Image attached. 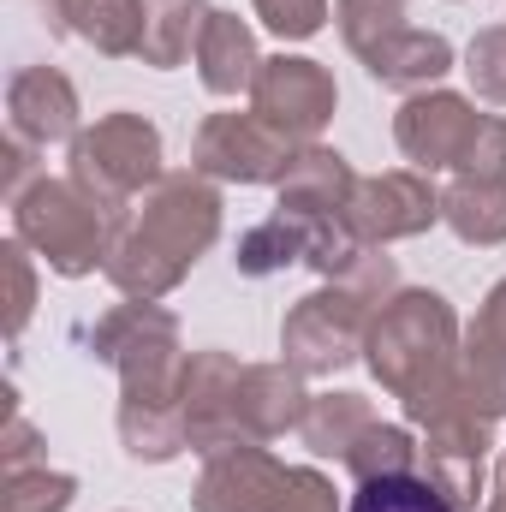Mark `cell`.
<instances>
[{
  "label": "cell",
  "instance_id": "33",
  "mask_svg": "<svg viewBox=\"0 0 506 512\" xmlns=\"http://www.w3.org/2000/svg\"><path fill=\"white\" fill-rule=\"evenodd\" d=\"M6 280H12V304H6V334L18 340L24 334V322H30V310H36V274H30V245H6Z\"/></svg>",
  "mask_w": 506,
  "mask_h": 512
},
{
  "label": "cell",
  "instance_id": "3",
  "mask_svg": "<svg viewBox=\"0 0 506 512\" xmlns=\"http://www.w3.org/2000/svg\"><path fill=\"white\" fill-rule=\"evenodd\" d=\"M126 233V215L96 203L78 179H36L24 197H12V239L30 245L54 274L84 280L96 268H108V256Z\"/></svg>",
  "mask_w": 506,
  "mask_h": 512
},
{
  "label": "cell",
  "instance_id": "31",
  "mask_svg": "<svg viewBox=\"0 0 506 512\" xmlns=\"http://www.w3.org/2000/svg\"><path fill=\"white\" fill-rule=\"evenodd\" d=\"M274 512H340V495H334V483L316 465H292L286 483H280Z\"/></svg>",
  "mask_w": 506,
  "mask_h": 512
},
{
  "label": "cell",
  "instance_id": "8",
  "mask_svg": "<svg viewBox=\"0 0 506 512\" xmlns=\"http://www.w3.org/2000/svg\"><path fill=\"white\" fill-rule=\"evenodd\" d=\"M334 108H340V90L322 60H304V54L262 60L251 84V114H262L274 131H286L292 143H316L334 120Z\"/></svg>",
  "mask_w": 506,
  "mask_h": 512
},
{
  "label": "cell",
  "instance_id": "23",
  "mask_svg": "<svg viewBox=\"0 0 506 512\" xmlns=\"http://www.w3.org/2000/svg\"><path fill=\"white\" fill-rule=\"evenodd\" d=\"M310 256V221H298V215H286V209H274L268 221H256L251 233L239 239V274H251V280H268V274H280V268H292V262H304Z\"/></svg>",
  "mask_w": 506,
  "mask_h": 512
},
{
  "label": "cell",
  "instance_id": "22",
  "mask_svg": "<svg viewBox=\"0 0 506 512\" xmlns=\"http://www.w3.org/2000/svg\"><path fill=\"white\" fill-rule=\"evenodd\" d=\"M120 441L137 465H167L191 447L179 405H155V399H120Z\"/></svg>",
  "mask_w": 506,
  "mask_h": 512
},
{
  "label": "cell",
  "instance_id": "13",
  "mask_svg": "<svg viewBox=\"0 0 506 512\" xmlns=\"http://www.w3.org/2000/svg\"><path fill=\"white\" fill-rule=\"evenodd\" d=\"M6 120L12 137L48 149V143H72L78 137V90L66 72L54 66H24L12 84H6Z\"/></svg>",
  "mask_w": 506,
  "mask_h": 512
},
{
  "label": "cell",
  "instance_id": "1",
  "mask_svg": "<svg viewBox=\"0 0 506 512\" xmlns=\"http://www.w3.org/2000/svg\"><path fill=\"white\" fill-rule=\"evenodd\" d=\"M221 239V191L209 185V173H161L143 203L137 221H126L120 245L108 256V280L126 298H167L191 262Z\"/></svg>",
  "mask_w": 506,
  "mask_h": 512
},
{
  "label": "cell",
  "instance_id": "26",
  "mask_svg": "<svg viewBox=\"0 0 506 512\" xmlns=\"http://www.w3.org/2000/svg\"><path fill=\"white\" fill-rule=\"evenodd\" d=\"M72 501H78V477H72V471L24 465V471H6L0 512H66Z\"/></svg>",
  "mask_w": 506,
  "mask_h": 512
},
{
  "label": "cell",
  "instance_id": "5",
  "mask_svg": "<svg viewBox=\"0 0 506 512\" xmlns=\"http://www.w3.org/2000/svg\"><path fill=\"white\" fill-rule=\"evenodd\" d=\"M66 179H78L96 203L126 215L131 197L161 179V131L143 114H131V108L102 114L90 131L72 137V173Z\"/></svg>",
  "mask_w": 506,
  "mask_h": 512
},
{
  "label": "cell",
  "instance_id": "28",
  "mask_svg": "<svg viewBox=\"0 0 506 512\" xmlns=\"http://www.w3.org/2000/svg\"><path fill=\"white\" fill-rule=\"evenodd\" d=\"M417 471L453 501V512H477L483 501H489L483 459H471V453H429V447H423V465H417Z\"/></svg>",
  "mask_w": 506,
  "mask_h": 512
},
{
  "label": "cell",
  "instance_id": "27",
  "mask_svg": "<svg viewBox=\"0 0 506 512\" xmlns=\"http://www.w3.org/2000/svg\"><path fill=\"white\" fill-rule=\"evenodd\" d=\"M405 6H411V0H334V18H340L346 48H352L358 60L376 54L393 30H405Z\"/></svg>",
  "mask_w": 506,
  "mask_h": 512
},
{
  "label": "cell",
  "instance_id": "24",
  "mask_svg": "<svg viewBox=\"0 0 506 512\" xmlns=\"http://www.w3.org/2000/svg\"><path fill=\"white\" fill-rule=\"evenodd\" d=\"M423 465V447L411 441L405 423H370V435L346 453V471L352 483H370V477H405Z\"/></svg>",
  "mask_w": 506,
  "mask_h": 512
},
{
  "label": "cell",
  "instance_id": "19",
  "mask_svg": "<svg viewBox=\"0 0 506 512\" xmlns=\"http://www.w3.org/2000/svg\"><path fill=\"white\" fill-rule=\"evenodd\" d=\"M370 423H381V417L364 393H310V411L298 423V441L316 459H340L346 465V453L370 435Z\"/></svg>",
  "mask_w": 506,
  "mask_h": 512
},
{
  "label": "cell",
  "instance_id": "10",
  "mask_svg": "<svg viewBox=\"0 0 506 512\" xmlns=\"http://www.w3.org/2000/svg\"><path fill=\"white\" fill-rule=\"evenodd\" d=\"M346 221L358 227L364 245H393V239H417L441 221V191L429 185V173L393 167L376 179H358Z\"/></svg>",
  "mask_w": 506,
  "mask_h": 512
},
{
  "label": "cell",
  "instance_id": "21",
  "mask_svg": "<svg viewBox=\"0 0 506 512\" xmlns=\"http://www.w3.org/2000/svg\"><path fill=\"white\" fill-rule=\"evenodd\" d=\"M441 221H447L465 245H506V179L459 173V179L441 191Z\"/></svg>",
  "mask_w": 506,
  "mask_h": 512
},
{
  "label": "cell",
  "instance_id": "6",
  "mask_svg": "<svg viewBox=\"0 0 506 512\" xmlns=\"http://www.w3.org/2000/svg\"><path fill=\"white\" fill-rule=\"evenodd\" d=\"M376 310H381L376 298H364V292L346 286V280L316 286V292L298 298L292 316L280 322V352H286V364H292L298 376H334V370H346V364L364 352Z\"/></svg>",
  "mask_w": 506,
  "mask_h": 512
},
{
  "label": "cell",
  "instance_id": "12",
  "mask_svg": "<svg viewBox=\"0 0 506 512\" xmlns=\"http://www.w3.org/2000/svg\"><path fill=\"white\" fill-rule=\"evenodd\" d=\"M286 483V465L262 447V441H227L215 453H203V477H197V512H274Z\"/></svg>",
  "mask_w": 506,
  "mask_h": 512
},
{
  "label": "cell",
  "instance_id": "25",
  "mask_svg": "<svg viewBox=\"0 0 506 512\" xmlns=\"http://www.w3.org/2000/svg\"><path fill=\"white\" fill-rule=\"evenodd\" d=\"M346 512H453V501L423 471H405V477H370V483H358V495H352Z\"/></svg>",
  "mask_w": 506,
  "mask_h": 512
},
{
  "label": "cell",
  "instance_id": "15",
  "mask_svg": "<svg viewBox=\"0 0 506 512\" xmlns=\"http://www.w3.org/2000/svg\"><path fill=\"white\" fill-rule=\"evenodd\" d=\"M310 411V393L304 376L280 358V364H245V382H239V429L245 441H280L286 429H298Z\"/></svg>",
  "mask_w": 506,
  "mask_h": 512
},
{
  "label": "cell",
  "instance_id": "20",
  "mask_svg": "<svg viewBox=\"0 0 506 512\" xmlns=\"http://www.w3.org/2000/svg\"><path fill=\"white\" fill-rule=\"evenodd\" d=\"M465 376L477 382V393L506 417V280L489 286V298L477 304V322L465 334V352H459Z\"/></svg>",
  "mask_w": 506,
  "mask_h": 512
},
{
  "label": "cell",
  "instance_id": "16",
  "mask_svg": "<svg viewBox=\"0 0 506 512\" xmlns=\"http://www.w3.org/2000/svg\"><path fill=\"white\" fill-rule=\"evenodd\" d=\"M364 72L387 84V90H405V96H417V90H435L447 72H453V42L447 36H435V30H393L387 42H381L376 54H364Z\"/></svg>",
  "mask_w": 506,
  "mask_h": 512
},
{
  "label": "cell",
  "instance_id": "18",
  "mask_svg": "<svg viewBox=\"0 0 506 512\" xmlns=\"http://www.w3.org/2000/svg\"><path fill=\"white\" fill-rule=\"evenodd\" d=\"M209 0H143V36H137V60L155 72H173L185 60H197V42L209 30Z\"/></svg>",
  "mask_w": 506,
  "mask_h": 512
},
{
  "label": "cell",
  "instance_id": "35",
  "mask_svg": "<svg viewBox=\"0 0 506 512\" xmlns=\"http://www.w3.org/2000/svg\"><path fill=\"white\" fill-rule=\"evenodd\" d=\"M477 512H506V447H501V471H495V489H489V501Z\"/></svg>",
  "mask_w": 506,
  "mask_h": 512
},
{
  "label": "cell",
  "instance_id": "9",
  "mask_svg": "<svg viewBox=\"0 0 506 512\" xmlns=\"http://www.w3.org/2000/svg\"><path fill=\"white\" fill-rule=\"evenodd\" d=\"M477 108L465 102V96H453V90H417V96H405V108H399V120H393V143H399V155L417 167V173H459V161H465V149H471V137H477Z\"/></svg>",
  "mask_w": 506,
  "mask_h": 512
},
{
  "label": "cell",
  "instance_id": "4",
  "mask_svg": "<svg viewBox=\"0 0 506 512\" xmlns=\"http://www.w3.org/2000/svg\"><path fill=\"white\" fill-rule=\"evenodd\" d=\"M90 352L120 370V387H126L120 399L179 405L191 352H179V322H173V310H161V304H149V298L114 304V310L90 328Z\"/></svg>",
  "mask_w": 506,
  "mask_h": 512
},
{
  "label": "cell",
  "instance_id": "30",
  "mask_svg": "<svg viewBox=\"0 0 506 512\" xmlns=\"http://www.w3.org/2000/svg\"><path fill=\"white\" fill-rule=\"evenodd\" d=\"M251 6L280 42H310L328 24V0H251Z\"/></svg>",
  "mask_w": 506,
  "mask_h": 512
},
{
  "label": "cell",
  "instance_id": "29",
  "mask_svg": "<svg viewBox=\"0 0 506 512\" xmlns=\"http://www.w3.org/2000/svg\"><path fill=\"white\" fill-rule=\"evenodd\" d=\"M465 78H471V90H477L483 102L506 108V24H489V30L471 36V48H465Z\"/></svg>",
  "mask_w": 506,
  "mask_h": 512
},
{
  "label": "cell",
  "instance_id": "34",
  "mask_svg": "<svg viewBox=\"0 0 506 512\" xmlns=\"http://www.w3.org/2000/svg\"><path fill=\"white\" fill-rule=\"evenodd\" d=\"M0 465L6 471H24V465H36V429L12 411L6 417V435H0Z\"/></svg>",
  "mask_w": 506,
  "mask_h": 512
},
{
  "label": "cell",
  "instance_id": "17",
  "mask_svg": "<svg viewBox=\"0 0 506 512\" xmlns=\"http://www.w3.org/2000/svg\"><path fill=\"white\" fill-rule=\"evenodd\" d=\"M256 72H262V54H256V36L239 12H209V30L197 42V78L209 96H251Z\"/></svg>",
  "mask_w": 506,
  "mask_h": 512
},
{
  "label": "cell",
  "instance_id": "11",
  "mask_svg": "<svg viewBox=\"0 0 506 512\" xmlns=\"http://www.w3.org/2000/svg\"><path fill=\"white\" fill-rule=\"evenodd\" d=\"M239 382H245V364L233 352H221V346L191 352L185 387H179V417H185L191 453H215L227 441H245V429H239Z\"/></svg>",
  "mask_w": 506,
  "mask_h": 512
},
{
  "label": "cell",
  "instance_id": "7",
  "mask_svg": "<svg viewBox=\"0 0 506 512\" xmlns=\"http://www.w3.org/2000/svg\"><path fill=\"white\" fill-rule=\"evenodd\" d=\"M304 143L274 131L262 114H209L191 143V167L227 185H280Z\"/></svg>",
  "mask_w": 506,
  "mask_h": 512
},
{
  "label": "cell",
  "instance_id": "14",
  "mask_svg": "<svg viewBox=\"0 0 506 512\" xmlns=\"http://www.w3.org/2000/svg\"><path fill=\"white\" fill-rule=\"evenodd\" d=\"M352 191H358L352 161L340 149H328V143H304L298 161L280 179V209L298 215V221H322V215H346Z\"/></svg>",
  "mask_w": 506,
  "mask_h": 512
},
{
  "label": "cell",
  "instance_id": "32",
  "mask_svg": "<svg viewBox=\"0 0 506 512\" xmlns=\"http://www.w3.org/2000/svg\"><path fill=\"white\" fill-rule=\"evenodd\" d=\"M459 173L506 179V120H501V114H483V120H477V137H471V149H465Z\"/></svg>",
  "mask_w": 506,
  "mask_h": 512
},
{
  "label": "cell",
  "instance_id": "2",
  "mask_svg": "<svg viewBox=\"0 0 506 512\" xmlns=\"http://www.w3.org/2000/svg\"><path fill=\"white\" fill-rule=\"evenodd\" d=\"M364 358L393 399H423L459 370V316L429 286H399L370 322Z\"/></svg>",
  "mask_w": 506,
  "mask_h": 512
}]
</instances>
